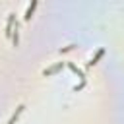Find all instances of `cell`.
<instances>
[{"label": "cell", "mask_w": 124, "mask_h": 124, "mask_svg": "<svg viewBox=\"0 0 124 124\" xmlns=\"http://www.w3.org/2000/svg\"><path fill=\"white\" fill-rule=\"evenodd\" d=\"M64 66H66V62H56V64H52V66L45 68V70H43V76H45V78H48V76H54V74H58V72H60Z\"/></svg>", "instance_id": "obj_1"}, {"label": "cell", "mask_w": 124, "mask_h": 124, "mask_svg": "<svg viewBox=\"0 0 124 124\" xmlns=\"http://www.w3.org/2000/svg\"><path fill=\"white\" fill-rule=\"evenodd\" d=\"M14 21H16V14H8V19H6V31L4 35L8 39H12V31H14Z\"/></svg>", "instance_id": "obj_2"}, {"label": "cell", "mask_w": 124, "mask_h": 124, "mask_svg": "<svg viewBox=\"0 0 124 124\" xmlns=\"http://www.w3.org/2000/svg\"><path fill=\"white\" fill-rule=\"evenodd\" d=\"M37 6H39V2H37V0H31V4H29V6H27V10H25V16H23V19H25V21H29V19L33 17V14H35Z\"/></svg>", "instance_id": "obj_3"}, {"label": "cell", "mask_w": 124, "mask_h": 124, "mask_svg": "<svg viewBox=\"0 0 124 124\" xmlns=\"http://www.w3.org/2000/svg\"><path fill=\"white\" fill-rule=\"evenodd\" d=\"M103 56H105V48L101 46V48H99V50H97V52H95V54L91 56V60L87 62V66H89V68H91V66H95V64H97V62H99V60H101Z\"/></svg>", "instance_id": "obj_4"}, {"label": "cell", "mask_w": 124, "mask_h": 124, "mask_svg": "<svg viewBox=\"0 0 124 124\" xmlns=\"http://www.w3.org/2000/svg\"><path fill=\"white\" fill-rule=\"evenodd\" d=\"M23 110H25V105H17V108H16V112H14L12 116H10V120H8L6 124H16V122H17V118L21 116V112H23Z\"/></svg>", "instance_id": "obj_5"}, {"label": "cell", "mask_w": 124, "mask_h": 124, "mask_svg": "<svg viewBox=\"0 0 124 124\" xmlns=\"http://www.w3.org/2000/svg\"><path fill=\"white\" fill-rule=\"evenodd\" d=\"M66 64H68V68H70V70H72V72H74L79 79H85V74H83V70H81V68H78L74 62H66Z\"/></svg>", "instance_id": "obj_6"}, {"label": "cell", "mask_w": 124, "mask_h": 124, "mask_svg": "<svg viewBox=\"0 0 124 124\" xmlns=\"http://www.w3.org/2000/svg\"><path fill=\"white\" fill-rule=\"evenodd\" d=\"M12 43H14V46H17V43H19V31H17V21H16V27H14V31H12Z\"/></svg>", "instance_id": "obj_7"}, {"label": "cell", "mask_w": 124, "mask_h": 124, "mask_svg": "<svg viewBox=\"0 0 124 124\" xmlns=\"http://www.w3.org/2000/svg\"><path fill=\"white\" fill-rule=\"evenodd\" d=\"M83 87H85V79H81V81H79V83H78V85L74 87V91H81Z\"/></svg>", "instance_id": "obj_8"}, {"label": "cell", "mask_w": 124, "mask_h": 124, "mask_svg": "<svg viewBox=\"0 0 124 124\" xmlns=\"http://www.w3.org/2000/svg\"><path fill=\"white\" fill-rule=\"evenodd\" d=\"M74 46H76V45L72 43V45H68V46H64V48H60V54H62V52H68V50H72Z\"/></svg>", "instance_id": "obj_9"}]
</instances>
